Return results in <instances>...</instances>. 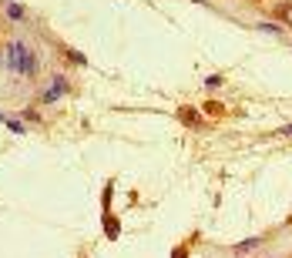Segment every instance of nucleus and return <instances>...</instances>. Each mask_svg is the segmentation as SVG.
Masks as SVG:
<instances>
[{
    "mask_svg": "<svg viewBox=\"0 0 292 258\" xmlns=\"http://www.w3.org/2000/svg\"><path fill=\"white\" fill-rule=\"evenodd\" d=\"M181 121H185V124H198V114H195L192 108H181Z\"/></svg>",
    "mask_w": 292,
    "mask_h": 258,
    "instance_id": "nucleus-2",
    "label": "nucleus"
},
{
    "mask_svg": "<svg viewBox=\"0 0 292 258\" xmlns=\"http://www.w3.org/2000/svg\"><path fill=\"white\" fill-rule=\"evenodd\" d=\"M172 258H188V248H178V252H175Z\"/></svg>",
    "mask_w": 292,
    "mask_h": 258,
    "instance_id": "nucleus-6",
    "label": "nucleus"
},
{
    "mask_svg": "<svg viewBox=\"0 0 292 258\" xmlns=\"http://www.w3.org/2000/svg\"><path fill=\"white\" fill-rule=\"evenodd\" d=\"M104 228H108V235H117V221H115V218L104 221Z\"/></svg>",
    "mask_w": 292,
    "mask_h": 258,
    "instance_id": "nucleus-4",
    "label": "nucleus"
},
{
    "mask_svg": "<svg viewBox=\"0 0 292 258\" xmlns=\"http://www.w3.org/2000/svg\"><path fill=\"white\" fill-rule=\"evenodd\" d=\"M7 17H14V20H20V17H24V10H20L17 3H7Z\"/></svg>",
    "mask_w": 292,
    "mask_h": 258,
    "instance_id": "nucleus-3",
    "label": "nucleus"
},
{
    "mask_svg": "<svg viewBox=\"0 0 292 258\" xmlns=\"http://www.w3.org/2000/svg\"><path fill=\"white\" fill-rule=\"evenodd\" d=\"M10 67L20 71V74H30L34 71V54H30L24 44H14V47H10Z\"/></svg>",
    "mask_w": 292,
    "mask_h": 258,
    "instance_id": "nucleus-1",
    "label": "nucleus"
},
{
    "mask_svg": "<svg viewBox=\"0 0 292 258\" xmlns=\"http://www.w3.org/2000/svg\"><path fill=\"white\" fill-rule=\"evenodd\" d=\"M7 128L14 131V134H24V124H20V121H7Z\"/></svg>",
    "mask_w": 292,
    "mask_h": 258,
    "instance_id": "nucleus-5",
    "label": "nucleus"
},
{
    "mask_svg": "<svg viewBox=\"0 0 292 258\" xmlns=\"http://www.w3.org/2000/svg\"><path fill=\"white\" fill-rule=\"evenodd\" d=\"M282 134H289V138H292V124H286V128H282Z\"/></svg>",
    "mask_w": 292,
    "mask_h": 258,
    "instance_id": "nucleus-7",
    "label": "nucleus"
}]
</instances>
